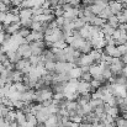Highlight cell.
I'll use <instances>...</instances> for the list:
<instances>
[{"label": "cell", "instance_id": "6da1fadb", "mask_svg": "<svg viewBox=\"0 0 127 127\" xmlns=\"http://www.w3.org/2000/svg\"><path fill=\"white\" fill-rule=\"evenodd\" d=\"M16 52L19 53V56H20L22 59H29V58L32 56V53H31V47H30L29 43H22V44H20V46L17 47V51H16Z\"/></svg>", "mask_w": 127, "mask_h": 127}, {"label": "cell", "instance_id": "7a4b0ae2", "mask_svg": "<svg viewBox=\"0 0 127 127\" xmlns=\"http://www.w3.org/2000/svg\"><path fill=\"white\" fill-rule=\"evenodd\" d=\"M107 6H109V9H110L112 15H117V14H120L122 11V4L119 0H111L107 4Z\"/></svg>", "mask_w": 127, "mask_h": 127}, {"label": "cell", "instance_id": "3957f363", "mask_svg": "<svg viewBox=\"0 0 127 127\" xmlns=\"http://www.w3.org/2000/svg\"><path fill=\"white\" fill-rule=\"evenodd\" d=\"M104 53L111 58H120L121 57V53L119 52L117 47L116 46H106L104 48Z\"/></svg>", "mask_w": 127, "mask_h": 127}, {"label": "cell", "instance_id": "277c9868", "mask_svg": "<svg viewBox=\"0 0 127 127\" xmlns=\"http://www.w3.org/2000/svg\"><path fill=\"white\" fill-rule=\"evenodd\" d=\"M19 17H20V21L31 20L32 19V9H20Z\"/></svg>", "mask_w": 127, "mask_h": 127}, {"label": "cell", "instance_id": "5b68a950", "mask_svg": "<svg viewBox=\"0 0 127 127\" xmlns=\"http://www.w3.org/2000/svg\"><path fill=\"white\" fill-rule=\"evenodd\" d=\"M78 93H79L80 95L91 93L90 83H86V82H79V84H78Z\"/></svg>", "mask_w": 127, "mask_h": 127}, {"label": "cell", "instance_id": "8992f818", "mask_svg": "<svg viewBox=\"0 0 127 127\" xmlns=\"http://www.w3.org/2000/svg\"><path fill=\"white\" fill-rule=\"evenodd\" d=\"M101 72H102V69H101V67L97 65V64H93V65H90V68H89V73H90V75L93 77V79L100 77V75H101Z\"/></svg>", "mask_w": 127, "mask_h": 127}, {"label": "cell", "instance_id": "52a82bcc", "mask_svg": "<svg viewBox=\"0 0 127 127\" xmlns=\"http://www.w3.org/2000/svg\"><path fill=\"white\" fill-rule=\"evenodd\" d=\"M82 69H80V67H74L70 72H69V77H70V79H80V75H82Z\"/></svg>", "mask_w": 127, "mask_h": 127}, {"label": "cell", "instance_id": "ba28073f", "mask_svg": "<svg viewBox=\"0 0 127 127\" xmlns=\"http://www.w3.org/2000/svg\"><path fill=\"white\" fill-rule=\"evenodd\" d=\"M111 16H112V14H111L109 6H106L105 9H102V10L97 14V17H100V19H102V20H107V19L111 17Z\"/></svg>", "mask_w": 127, "mask_h": 127}, {"label": "cell", "instance_id": "9c48e42d", "mask_svg": "<svg viewBox=\"0 0 127 127\" xmlns=\"http://www.w3.org/2000/svg\"><path fill=\"white\" fill-rule=\"evenodd\" d=\"M90 25H91V26H96V27H100V29H101V27L105 25V20H102V19H100V17L95 16V17L91 20Z\"/></svg>", "mask_w": 127, "mask_h": 127}, {"label": "cell", "instance_id": "30bf717a", "mask_svg": "<svg viewBox=\"0 0 127 127\" xmlns=\"http://www.w3.org/2000/svg\"><path fill=\"white\" fill-rule=\"evenodd\" d=\"M107 20H109V24H107V25H109L110 27H112V29H115V30L119 27L120 24H119V20H117V16H116V15H112V16L109 17Z\"/></svg>", "mask_w": 127, "mask_h": 127}, {"label": "cell", "instance_id": "8fae6325", "mask_svg": "<svg viewBox=\"0 0 127 127\" xmlns=\"http://www.w3.org/2000/svg\"><path fill=\"white\" fill-rule=\"evenodd\" d=\"M117 16V20H119V24H127V12L125 11H121L120 14L116 15Z\"/></svg>", "mask_w": 127, "mask_h": 127}, {"label": "cell", "instance_id": "7c38bea8", "mask_svg": "<svg viewBox=\"0 0 127 127\" xmlns=\"http://www.w3.org/2000/svg\"><path fill=\"white\" fill-rule=\"evenodd\" d=\"M44 70H47L48 73L51 72H54L56 69V62H44Z\"/></svg>", "mask_w": 127, "mask_h": 127}, {"label": "cell", "instance_id": "4fadbf2b", "mask_svg": "<svg viewBox=\"0 0 127 127\" xmlns=\"http://www.w3.org/2000/svg\"><path fill=\"white\" fill-rule=\"evenodd\" d=\"M80 79H82V82L90 83V82L93 80V77L90 75V73H89V72H84V73H82V75H80Z\"/></svg>", "mask_w": 127, "mask_h": 127}, {"label": "cell", "instance_id": "5bb4252c", "mask_svg": "<svg viewBox=\"0 0 127 127\" xmlns=\"http://www.w3.org/2000/svg\"><path fill=\"white\" fill-rule=\"evenodd\" d=\"M101 83L97 80V79H93L91 82H90V86H91V90H94V89H99L100 86H101Z\"/></svg>", "mask_w": 127, "mask_h": 127}, {"label": "cell", "instance_id": "9a60e30c", "mask_svg": "<svg viewBox=\"0 0 127 127\" xmlns=\"http://www.w3.org/2000/svg\"><path fill=\"white\" fill-rule=\"evenodd\" d=\"M41 105H42L43 107H49L51 105H53V99H51V100H46V101H43V102H41Z\"/></svg>", "mask_w": 127, "mask_h": 127}, {"label": "cell", "instance_id": "2e32d148", "mask_svg": "<svg viewBox=\"0 0 127 127\" xmlns=\"http://www.w3.org/2000/svg\"><path fill=\"white\" fill-rule=\"evenodd\" d=\"M24 1H25V0H11V4L19 7V6H20V5H21V4H22Z\"/></svg>", "mask_w": 127, "mask_h": 127}, {"label": "cell", "instance_id": "e0dca14e", "mask_svg": "<svg viewBox=\"0 0 127 127\" xmlns=\"http://www.w3.org/2000/svg\"><path fill=\"white\" fill-rule=\"evenodd\" d=\"M5 16H6V12H1V11H0V22H4Z\"/></svg>", "mask_w": 127, "mask_h": 127}, {"label": "cell", "instance_id": "ac0fdd59", "mask_svg": "<svg viewBox=\"0 0 127 127\" xmlns=\"http://www.w3.org/2000/svg\"><path fill=\"white\" fill-rule=\"evenodd\" d=\"M0 105H2V100L1 99H0Z\"/></svg>", "mask_w": 127, "mask_h": 127}, {"label": "cell", "instance_id": "d6986e66", "mask_svg": "<svg viewBox=\"0 0 127 127\" xmlns=\"http://www.w3.org/2000/svg\"><path fill=\"white\" fill-rule=\"evenodd\" d=\"M125 2H127V0H125Z\"/></svg>", "mask_w": 127, "mask_h": 127}]
</instances>
